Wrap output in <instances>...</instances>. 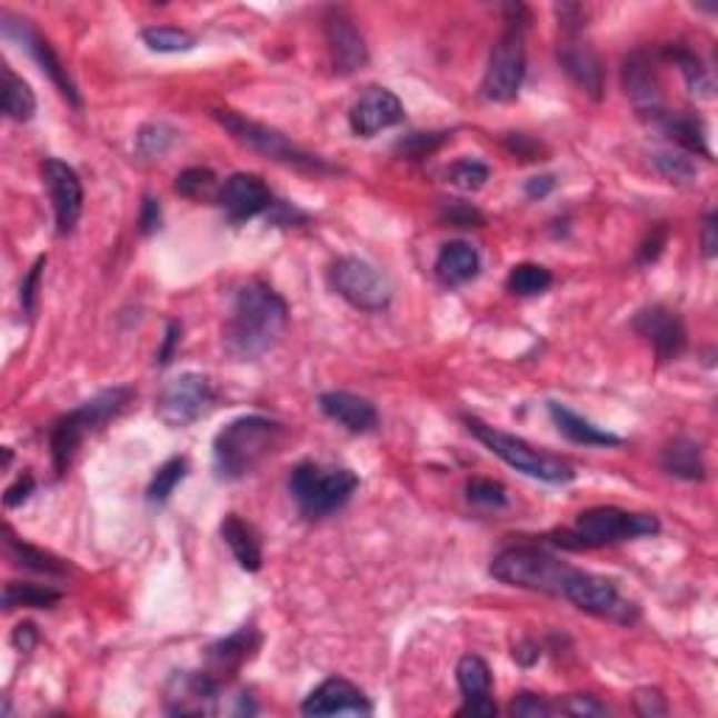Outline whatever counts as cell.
I'll use <instances>...</instances> for the list:
<instances>
[{"instance_id": "obj_15", "label": "cell", "mask_w": 718, "mask_h": 718, "mask_svg": "<svg viewBox=\"0 0 718 718\" xmlns=\"http://www.w3.org/2000/svg\"><path fill=\"white\" fill-rule=\"evenodd\" d=\"M631 329L642 337L646 342H651L654 353L660 362H671L688 346V329H685L682 318L674 309L654 303V307L640 309L631 320Z\"/></svg>"}, {"instance_id": "obj_3", "label": "cell", "mask_w": 718, "mask_h": 718, "mask_svg": "<svg viewBox=\"0 0 718 718\" xmlns=\"http://www.w3.org/2000/svg\"><path fill=\"white\" fill-rule=\"evenodd\" d=\"M654 533H660V519L654 517V513H631L615 506H598L578 513L572 528L550 533V542L556 548L581 554V550L607 548V545L629 542V539H640V536Z\"/></svg>"}, {"instance_id": "obj_19", "label": "cell", "mask_w": 718, "mask_h": 718, "mask_svg": "<svg viewBox=\"0 0 718 718\" xmlns=\"http://www.w3.org/2000/svg\"><path fill=\"white\" fill-rule=\"evenodd\" d=\"M301 712L303 716H342V712H348V716H368L371 712V701H368V696L357 685L335 677L320 682L303 699Z\"/></svg>"}, {"instance_id": "obj_52", "label": "cell", "mask_w": 718, "mask_h": 718, "mask_svg": "<svg viewBox=\"0 0 718 718\" xmlns=\"http://www.w3.org/2000/svg\"><path fill=\"white\" fill-rule=\"evenodd\" d=\"M180 340H183V326L177 323V320H171V323L166 326V340L158 351V366H169L171 357H174V351H177V346H180Z\"/></svg>"}, {"instance_id": "obj_12", "label": "cell", "mask_w": 718, "mask_h": 718, "mask_svg": "<svg viewBox=\"0 0 718 718\" xmlns=\"http://www.w3.org/2000/svg\"><path fill=\"white\" fill-rule=\"evenodd\" d=\"M565 598L570 604H576L581 612L595 615V618H607L615 620L620 626H631L637 618H640V609L631 601H626L624 595L618 592L615 581L601 576H592V572L576 570L570 587H567Z\"/></svg>"}, {"instance_id": "obj_16", "label": "cell", "mask_w": 718, "mask_h": 718, "mask_svg": "<svg viewBox=\"0 0 718 718\" xmlns=\"http://www.w3.org/2000/svg\"><path fill=\"white\" fill-rule=\"evenodd\" d=\"M401 121H405V104L388 88H368L348 112V124L359 138H373L377 132L399 127Z\"/></svg>"}, {"instance_id": "obj_40", "label": "cell", "mask_w": 718, "mask_h": 718, "mask_svg": "<svg viewBox=\"0 0 718 718\" xmlns=\"http://www.w3.org/2000/svg\"><path fill=\"white\" fill-rule=\"evenodd\" d=\"M651 163L654 169L666 177L668 183H690V180H696V163L682 152H668V149H662V152L651 154Z\"/></svg>"}, {"instance_id": "obj_5", "label": "cell", "mask_w": 718, "mask_h": 718, "mask_svg": "<svg viewBox=\"0 0 718 718\" xmlns=\"http://www.w3.org/2000/svg\"><path fill=\"white\" fill-rule=\"evenodd\" d=\"M491 576L497 581L508 584V587L533 589V592H548L556 598H565L567 587H570L576 567L565 565L548 554L539 545H511V548L500 550L491 561Z\"/></svg>"}, {"instance_id": "obj_22", "label": "cell", "mask_w": 718, "mask_h": 718, "mask_svg": "<svg viewBox=\"0 0 718 718\" xmlns=\"http://www.w3.org/2000/svg\"><path fill=\"white\" fill-rule=\"evenodd\" d=\"M458 685L463 694V707L458 716H477L491 718L497 716V705L491 699V668L483 657L477 654H466L458 662Z\"/></svg>"}, {"instance_id": "obj_2", "label": "cell", "mask_w": 718, "mask_h": 718, "mask_svg": "<svg viewBox=\"0 0 718 718\" xmlns=\"http://www.w3.org/2000/svg\"><path fill=\"white\" fill-rule=\"evenodd\" d=\"M283 427L267 416H242L213 438V471L219 480H242L281 443Z\"/></svg>"}, {"instance_id": "obj_48", "label": "cell", "mask_w": 718, "mask_h": 718, "mask_svg": "<svg viewBox=\"0 0 718 718\" xmlns=\"http://www.w3.org/2000/svg\"><path fill=\"white\" fill-rule=\"evenodd\" d=\"M666 245H668V228L666 225H660V228H654L651 233H648V239L640 245V250H637V265H654V261L662 256Z\"/></svg>"}, {"instance_id": "obj_54", "label": "cell", "mask_w": 718, "mask_h": 718, "mask_svg": "<svg viewBox=\"0 0 718 718\" xmlns=\"http://www.w3.org/2000/svg\"><path fill=\"white\" fill-rule=\"evenodd\" d=\"M138 228H141L143 236L154 233L160 228V202L154 197H143L141 217H138Z\"/></svg>"}, {"instance_id": "obj_1", "label": "cell", "mask_w": 718, "mask_h": 718, "mask_svg": "<svg viewBox=\"0 0 718 718\" xmlns=\"http://www.w3.org/2000/svg\"><path fill=\"white\" fill-rule=\"evenodd\" d=\"M289 323V309L281 295L261 281L245 283L236 292L233 309L225 323V351L239 362H253L265 357Z\"/></svg>"}, {"instance_id": "obj_45", "label": "cell", "mask_w": 718, "mask_h": 718, "mask_svg": "<svg viewBox=\"0 0 718 718\" xmlns=\"http://www.w3.org/2000/svg\"><path fill=\"white\" fill-rule=\"evenodd\" d=\"M441 219L447 225H455V228H480V225L486 222L483 213L477 211L475 206H469V202H460V200L443 202Z\"/></svg>"}, {"instance_id": "obj_33", "label": "cell", "mask_w": 718, "mask_h": 718, "mask_svg": "<svg viewBox=\"0 0 718 718\" xmlns=\"http://www.w3.org/2000/svg\"><path fill=\"white\" fill-rule=\"evenodd\" d=\"M7 550H9V559H12L18 567H23V570L46 572V576H66L68 572L66 561L46 554V550L40 548H31V545L18 542V539H7Z\"/></svg>"}, {"instance_id": "obj_42", "label": "cell", "mask_w": 718, "mask_h": 718, "mask_svg": "<svg viewBox=\"0 0 718 718\" xmlns=\"http://www.w3.org/2000/svg\"><path fill=\"white\" fill-rule=\"evenodd\" d=\"M447 177H449V183L458 186L460 191H477L486 186V180L491 177V169L486 163H480V160L463 158V160H455V163L449 166Z\"/></svg>"}, {"instance_id": "obj_58", "label": "cell", "mask_w": 718, "mask_h": 718, "mask_svg": "<svg viewBox=\"0 0 718 718\" xmlns=\"http://www.w3.org/2000/svg\"><path fill=\"white\" fill-rule=\"evenodd\" d=\"M539 654H542V651H539V646H536L533 640H522L519 646H513V660H517L519 666H525V668L533 666V662L539 660Z\"/></svg>"}, {"instance_id": "obj_50", "label": "cell", "mask_w": 718, "mask_h": 718, "mask_svg": "<svg viewBox=\"0 0 718 718\" xmlns=\"http://www.w3.org/2000/svg\"><path fill=\"white\" fill-rule=\"evenodd\" d=\"M506 147L511 149V152L517 154V158H522V160H545L542 158V154H545L542 143L533 141V138L525 136V132H508V136H506Z\"/></svg>"}, {"instance_id": "obj_38", "label": "cell", "mask_w": 718, "mask_h": 718, "mask_svg": "<svg viewBox=\"0 0 718 718\" xmlns=\"http://www.w3.org/2000/svg\"><path fill=\"white\" fill-rule=\"evenodd\" d=\"M174 191L186 200H208V197L217 191V174L206 166H195V169H186L177 174Z\"/></svg>"}, {"instance_id": "obj_28", "label": "cell", "mask_w": 718, "mask_h": 718, "mask_svg": "<svg viewBox=\"0 0 718 718\" xmlns=\"http://www.w3.org/2000/svg\"><path fill=\"white\" fill-rule=\"evenodd\" d=\"M548 412L554 418V425L559 427L561 436L570 438L572 443H584V447H620V436L595 427L592 421H587V418L572 412L570 407L559 405V401H548Z\"/></svg>"}, {"instance_id": "obj_29", "label": "cell", "mask_w": 718, "mask_h": 718, "mask_svg": "<svg viewBox=\"0 0 718 718\" xmlns=\"http://www.w3.org/2000/svg\"><path fill=\"white\" fill-rule=\"evenodd\" d=\"M480 272V253L469 242L443 245L436 259V276L443 287H463Z\"/></svg>"}, {"instance_id": "obj_26", "label": "cell", "mask_w": 718, "mask_h": 718, "mask_svg": "<svg viewBox=\"0 0 718 718\" xmlns=\"http://www.w3.org/2000/svg\"><path fill=\"white\" fill-rule=\"evenodd\" d=\"M651 124L662 132L666 138H671L674 143L685 149L690 154H701V158L712 160L710 147H707V127L699 116L694 112H668L662 110L660 116L651 118Z\"/></svg>"}, {"instance_id": "obj_4", "label": "cell", "mask_w": 718, "mask_h": 718, "mask_svg": "<svg viewBox=\"0 0 718 718\" xmlns=\"http://www.w3.org/2000/svg\"><path fill=\"white\" fill-rule=\"evenodd\" d=\"M136 396V390L127 388V385H118V388L101 390L93 399L82 401L77 410L59 416L51 427V458H53V471L59 477L71 469L73 458H77L79 447L84 443V438L93 436L104 421H110L112 416L124 410L130 405V399Z\"/></svg>"}, {"instance_id": "obj_35", "label": "cell", "mask_w": 718, "mask_h": 718, "mask_svg": "<svg viewBox=\"0 0 718 718\" xmlns=\"http://www.w3.org/2000/svg\"><path fill=\"white\" fill-rule=\"evenodd\" d=\"M141 40L154 53H186L197 46V37L177 26H149L141 31Z\"/></svg>"}, {"instance_id": "obj_53", "label": "cell", "mask_w": 718, "mask_h": 718, "mask_svg": "<svg viewBox=\"0 0 718 718\" xmlns=\"http://www.w3.org/2000/svg\"><path fill=\"white\" fill-rule=\"evenodd\" d=\"M31 495H34V477L23 475L18 477V483L9 486L7 495H3V502H7V508H18L20 502L29 500Z\"/></svg>"}, {"instance_id": "obj_11", "label": "cell", "mask_w": 718, "mask_h": 718, "mask_svg": "<svg viewBox=\"0 0 718 718\" xmlns=\"http://www.w3.org/2000/svg\"><path fill=\"white\" fill-rule=\"evenodd\" d=\"M213 385L206 373H180L158 396V416L166 427L183 430L211 410Z\"/></svg>"}, {"instance_id": "obj_23", "label": "cell", "mask_w": 718, "mask_h": 718, "mask_svg": "<svg viewBox=\"0 0 718 718\" xmlns=\"http://www.w3.org/2000/svg\"><path fill=\"white\" fill-rule=\"evenodd\" d=\"M320 412L331 421L342 427V430L353 432V436H366V432L377 430L379 412L366 396L348 393V390H329L318 399Z\"/></svg>"}, {"instance_id": "obj_8", "label": "cell", "mask_w": 718, "mask_h": 718, "mask_svg": "<svg viewBox=\"0 0 718 718\" xmlns=\"http://www.w3.org/2000/svg\"><path fill=\"white\" fill-rule=\"evenodd\" d=\"M463 425L469 427L471 436L483 443L489 452H495L497 458L506 460L511 469L522 471V475L533 477V480L561 486V483H570L572 477H576V469H572L567 460L556 458V455H548V452H539V449H533L528 441H522V438L495 430V427H489L486 421H480V418L463 416Z\"/></svg>"}, {"instance_id": "obj_30", "label": "cell", "mask_w": 718, "mask_h": 718, "mask_svg": "<svg viewBox=\"0 0 718 718\" xmlns=\"http://www.w3.org/2000/svg\"><path fill=\"white\" fill-rule=\"evenodd\" d=\"M662 469L682 480H705V460H701L699 443L690 438H674L662 449Z\"/></svg>"}, {"instance_id": "obj_37", "label": "cell", "mask_w": 718, "mask_h": 718, "mask_svg": "<svg viewBox=\"0 0 718 718\" xmlns=\"http://www.w3.org/2000/svg\"><path fill=\"white\" fill-rule=\"evenodd\" d=\"M186 469H189L186 458L166 460V463L154 471L152 483H149V491H147V500L152 502V506H163V502L171 497V491L177 489V483L186 477Z\"/></svg>"}, {"instance_id": "obj_21", "label": "cell", "mask_w": 718, "mask_h": 718, "mask_svg": "<svg viewBox=\"0 0 718 718\" xmlns=\"http://www.w3.org/2000/svg\"><path fill=\"white\" fill-rule=\"evenodd\" d=\"M556 59H559L561 71L589 96V99H601L604 84H607V77H604V62L601 57L592 51V46L581 40H565L556 48Z\"/></svg>"}, {"instance_id": "obj_55", "label": "cell", "mask_w": 718, "mask_h": 718, "mask_svg": "<svg viewBox=\"0 0 718 718\" xmlns=\"http://www.w3.org/2000/svg\"><path fill=\"white\" fill-rule=\"evenodd\" d=\"M718 217L716 211L707 213L705 219V230H701V253H705V259H712L718 250Z\"/></svg>"}, {"instance_id": "obj_10", "label": "cell", "mask_w": 718, "mask_h": 718, "mask_svg": "<svg viewBox=\"0 0 718 718\" xmlns=\"http://www.w3.org/2000/svg\"><path fill=\"white\" fill-rule=\"evenodd\" d=\"M525 82V29L519 26H508L506 34L497 40V46L491 48L489 68L480 90L489 101L497 104H508L519 96Z\"/></svg>"}, {"instance_id": "obj_31", "label": "cell", "mask_w": 718, "mask_h": 718, "mask_svg": "<svg viewBox=\"0 0 718 718\" xmlns=\"http://www.w3.org/2000/svg\"><path fill=\"white\" fill-rule=\"evenodd\" d=\"M3 112H7V118H12V121H20V124L31 121L37 112L34 90L29 88V82L14 77L9 68H3Z\"/></svg>"}, {"instance_id": "obj_17", "label": "cell", "mask_w": 718, "mask_h": 718, "mask_svg": "<svg viewBox=\"0 0 718 718\" xmlns=\"http://www.w3.org/2000/svg\"><path fill=\"white\" fill-rule=\"evenodd\" d=\"M624 90L631 99L635 110L640 112L646 121L654 116H660L662 107V90H660V73H657V57L651 51H635L626 57L624 62Z\"/></svg>"}, {"instance_id": "obj_34", "label": "cell", "mask_w": 718, "mask_h": 718, "mask_svg": "<svg viewBox=\"0 0 718 718\" xmlns=\"http://www.w3.org/2000/svg\"><path fill=\"white\" fill-rule=\"evenodd\" d=\"M662 57L671 59L674 66L679 68V73L685 77V84H688L690 93H696V96H710L712 93L710 73H707V68L701 66V59L696 57L694 51H688V48L677 46V48H666V53H662Z\"/></svg>"}, {"instance_id": "obj_41", "label": "cell", "mask_w": 718, "mask_h": 718, "mask_svg": "<svg viewBox=\"0 0 718 718\" xmlns=\"http://www.w3.org/2000/svg\"><path fill=\"white\" fill-rule=\"evenodd\" d=\"M177 141V132L169 124H147L136 136V149L141 158H163L171 143Z\"/></svg>"}, {"instance_id": "obj_27", "label": "cell", "mask_w": 718, "mask_h": 718, "mask_svg": "<svg viewBox=\"0 0 718 718\" xmlns=\"http://www.w3.org/2000/svg\"><path fill=\"white\" fill-rule=\"evenodd\" d=\"M219 533H222L225 545L230 548L233 559L239 561V567L248 572H259L261 570V539L256 533V528L250 522H245L239 513H228L219 525Z\"/></svg>"}, {"instance_id": "obj_49", "label": "cell", "mask_w": 718, "mask_h": 718, "mask_svg": "<svg viewBox=\"0 0 718 718\" xmlns=\"http://www.w3.org/2000/svg\"><path fill=\"white\" fill-rule=\"evenodd\" d=\"M635 707H637V712H640V716H646V718H657V716H666V712H668L666 696H662L660 690H654V688L637 690V694H635Z\"/></svg>"}, {"instance_id": "obj_25", "label": "cell", "mask_w": 718, "mask_h": 718, "mask_svg": "<svg viewBox=\"0 0 718 718\" xmlns=\"http://www.w3.org/2000/svg\"><path fill=\"white\" fill-rule=\"evenodd\" d=\"M0 18H3V34L12 37L14 31H18L20 40H23L26 46H29V51L34 53V59L40 62L42 73H48V79H51V82L59 88V93L66 96V99L71 101V104L82 107V99H79L77 84H73V79L68 77V68L62 66V59L57 57V51L51 48V42L42 40V37L37 34V31L26 29L23 23H18V29H14V23H12V18H9V12H3Z\"/></svg>"}, {"instance_id": "obj_44", "label": "cell", "mask_w": 718, "mask_h": 718, "mask_svg": "<svg viewBox=\"0 0 718 718\" xmlns=\"http://www.w3.org/2000/svg\"><path fill=\"white\" fill-rule=\"evenodd\" d=\"M511 716H519V718H550L559 712V705H554L550 699H545V696H536V694H519L517 699L511 701Z\"/></svg>"}, {"instance_id": "obj_46", "label": "cell", "mask_w": 718, "mask_h": 718, "mask_svg": "<svg viewBox=\"0 0 718 718\" xmlns=\"http://www.w3.org/2000/svg\"><path fill=\"white\" fill-rule=\"evenodd\" d=\"M559 712H570V716H607L609 707L601 705V701L595 699V696H584V694H572L567 696L565 701H559Z\"/></svg>"}, {"instance_id": "obj_18", "label": "cell", "mask_w": 718, "mask_h": 718, "mask_svg": "<svg viewBox=\"0 0 718 718\" xmlns=\"http://www.w3.org/2000/svg\"><path fill=\"white\" fill-rule=\"evenodd\" d=\"M217 202L230 222H248V219L270 211L272 195L259 174L236 171V174H230L228 180H225L222 189H219Z\"/></svg>"}, {"instance_id": "obj_39", "label": "cell", "mask_w": 718, "mask_h": 718, "mask_svg": "<svg viewBox=\"0 0 718 718\" xmlns=\"http://www.w3.org/2000/svg\"><path fill=\"white\" fill-rule=\"evenodd\" d=\"M452 141V132L441 130V132H410L407 138H401L396 143V154L407 160H425L430 154H436L443 143Z\"/></svg>"}, {"instance_id": "obj_20", "label": "cell", "mask_w": 718, "mask_h": 718, "mask_svg": "<svg viewBox=\"0 0 718 718\" xmlns=\"http://www.w3.org/2000/svg\"><path fill=\"white\" fill-rule=\"evenodd\" d=\"M261 646V635L253 626H242L239 631H233L225 640L213 642L208 648V666L206 674H211L219 685H228L236 674L242 671L245 662H250L256 657Z\"/></svg>"}, {"instance_id": "obj_57", "label": "cell", "mask_w": 718, "mask_h": 718, "mask_svg": "<svg viewBox=\"0 0 718 718\" xmlns=\"http://www.w3.org/2000/svg\"><path fill=\"white\" fill-rule=\"evenodd\" d=\"M12 642H14V648H20V651H34V646H37L34 624H20L18 629H14Z\"/></svg>"}, {"instance_id": "obj_51", "label": "cell", "mask_w": 718, "mask_h": 718, "mask_svg": "<svg viewBox=\"0 0 718 718\" xmlns=\"http://www.w3.org/2000/svg\"><path fill=\"white\" fill-rule=\"evenodd\" d=\"M556 14H559V26L567 31V34H576V31H581L584 20H587V12H584V7H578V3H561V7H556Z\"/></svg>"}, {"instance_id": "obj_7", "label": "cell", "mask_w": 718, "mask_h": 718, "mask_svg": "<svg viewBox=\"0 0 718 718\" xmlns=\"http://www.w3.org/2000/svg\"><path fill=\"white\" fill-rule=\"evenodd\" d=\"M213 118L219 124L242 143V147L253 149V152L265 154V158L276 160V163L289 166V169L309 171V174H335L340 171L337 166H331L329 160L320 158V154H312L309 149L298 147L292 138L283 136L281 130H272V127L259 124V121H250V118L239 116L233 110H213Z\"/></svg>"}, {"instance_id": "obj_6", "label": "cell", "mask_w": 718, "mask_h": 718, "mask_svg": "<svg viewBox=\"0 0 718 718\" xmlns=\"http://www.w3.org/2000/svg\"><path fill=\"white\" fill-rule=\"evenodd\" d=\"M359 489V477L346 466H320L307 460L298 463L289 475V491L298 502V511L307 519H323L340 511L353 491Z\"/></svg>"}, {"instance_id": "obj_32", "label": "cell", "mask_w": 718, "mask_h": 718, "mask_svg": "<svg viewBox=\"0 0 718 718\" xmlns=\"http://www.w3.org/2000/svg\"><path fill=\"white\" fill-rule=\"evenodd\" d=\"M59 601H62V592L53 587H42V584L9 581L7 589H3V609H51Z\"/></svg>"}, {"instance_id": "obj_14", "label": "cell", "mask_w": 718, "mask_h": 718, "mask_svg": "<svg viewBox=\"0 0 718 718\" xmlns=\"http://www.w3.org/2000/svg\"><path fill=\"white\" fill-rule=\"evenodd\" d=\"M323 37L326 48H329L331 68L340 77H351V73L362 71L368 66V46L362 31L357 29L351 18L342 9H331L323 18Z\"/></svg>"}, {"instance_id": "obj_36", "label": "cell", "mask_w": 718, "mask_h": 718, "mask_svg": "<svg viewBox=\"0 0 718 718\" xmlns=\"http://www.w3.org/2000/svg\"><path fill=\"white\" fill-rule=\"evenodd\" d=\"M550 283H554V272L542 265H517L508 272V292L519 295V298L548 292Z\"/></svg>"}, {"instance_id": "obj_9", "label": "cell", "mask_w": 718, "mask_h": 718, "mask_svg": "<svg viewBox=\"0 0 718 718\" xmlns=\"http://www.w3.org/2000/svg\"><path fill=\"white\" fill-rule=\"evenodd\" d=\"M329 278L342 301H348L359 312H385L393 301V287L388 278L357 256L337 259L331 265Z\"/></svg>"}, {"instance_id": "obj_43", "label": "cell", "mask_w": 718, "mask_h": 718, "mask_svg": "<svg viewBox=\"0 0 718 718\" xmlns=\"http://www.w3.org/2000/svg\"><path fill=\"white\" fill-rule=\"evenodd\" d=\"M466 497H469L471 506H483V508H502L508 502L506 486L497 483V480H486V477H475L466 483Z\"/></svg>"}, {"instance_id": "obj_56", "label": "cell", "mask_w": 718, "mask_h": 718, "mask_svg": "<svg viewBox=\"0 0 718 718\" xmlns=\"http://www.w3.org/2000/svg\"><path fill=\"white\" fill-rule=\"evenodd\" d=\"M554 189H556L554 174L533 177V180H528V183H525V195H528L530 200H542V197H548Z\"/></svg>"}, {"instance_id": "obj_13", "label": "cell", "mask_w": 718, "mask_h": 718, "mask_svg": "<svg viewBox=\"0 0 718 718\" xmlns=\"http://www.w3.org/2000/svg\"><path fill=\"white\" fill-rule=\"evenodd\" d=\"M42 180L51 195L53 217H57V233L68 236L77 228L84 208V189L77 171L59 158H48L42 163Z\"/></svg>"}, {"instance_id": "obj_24", "label": "cell", "mask_w": 718, "mask_h": 718, "mask_svg": "<svg viewBox=\"0 0 718 718\" xmlns=\"http://www.w3.org/2000/svg\"><path fill=\"white\" fill-rule=\"evenodd\" d=\"M222 685L206 671L197 674H180L171 679L169 694H166V705L169 712H180V716H202L213 707Z\"/></svg>"}, {"instance_id": "obj_47", "label": "cell", "mask_w": 718, "mask_h": 718, "mask_svg": "<svg viewBox=\"0 0 718 718\" xmlns=\"http://www.w3.org/2000/svg\"><path fill=\"white\" fill-rule=\"evenodd\" d=\"M42 267H46V259H37V265L31 267L29 276L20 283V303H23V312L29 315V318H34L37 312V289H40Z\"/></svg>"}]
</instances>
